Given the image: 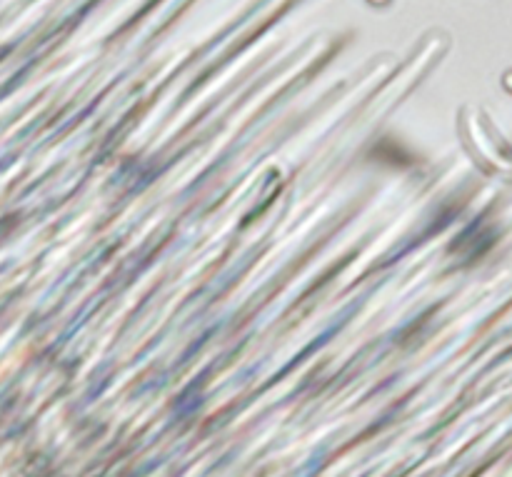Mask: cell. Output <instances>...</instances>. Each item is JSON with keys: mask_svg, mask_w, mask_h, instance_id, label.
Instances as JSON below:
<instances>
[{"mask_svg": "<svg viewBox=\"0 0 512 477\" xmlns=\"http://www.w3.org/2000/svg\"><path fill=\"white\" fill-rule=\"evenodd\" d=\"M368 3H373V5H388L390 0H368Z\"/></svg>", "mask_w": 512, "mask_h": 477, "instance_id": "obj_3", "label": "cell"}, {"mask_svg": "<svg viewBox=\"0 0 512 477\" xmlns=\"http://www.w3.org/2000/svg\"><path fill=\"white\" fill-rule=\"evenodd\" d=\"M503 88L508 90V93H512V68L508 70V73L503 75Z\"/></svg>", "mask_w": 512, "mask_h": 477, "instance_id": "obj_2", "label": "cell"}, {"mask_svg": "<svg viewBox=\"0 0 512 477\" xmlns=\"http://www.w3.org/2000/svg\"><path fill=\"white\" fill-rule=\"evenodd\" d=\"M463 135L465 145L473 150V155L485 168L500 175L512 173V145L490 123V118H485L483 113H475V110H465Z\"/></svg>", "mask_w": 512, "mask_h": 477, "instance_id": "obj_1", "label": "cell"}]
</instances>
